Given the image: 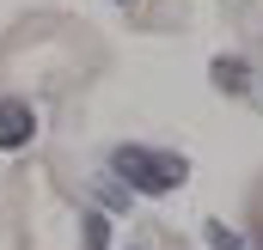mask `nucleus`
<instances>
[{
	"mask_svg": "<svg viewBox=\"0 0 263 250\" xmlns=\"http://www.w3.org/2000/svg\"><path fill=\"white\" fill-rule=\"evenodd\" d=\"M110 171L129 177V189H141V195H172L190 177V165L178 153H153V147H117L110 153Z\"/></svg>",
	"mask_w": 263,
	"mask_h": 250,
	"instance_id": "f257e3e1",
	"label": "nucleus"
},
{
	"mask_svg": "<svg viewBox=\"0 0 263 250\" xmlns=\"http://www.w3.org/2000/svg\"><path fill=\"white\" fill-rule=\"evenodd\" d=\"M31 134H37V110L25 98H0V147L18 153V147H31Z\"/></svg>",
	"mask_w": 263,
	"mask_h": 250,
	"instance_id": "f03ea898",
	"label": "nucleus"
},
{
	"mask_svg": "<svg viewBox=\"0 0 263 250\" xmlns=\"http://www.w3.org/2000/svg\"><path fill=\"white\" fill-rule=\"evenodd\" d=\"M214 86H220V92H233V98H239V92H245V86H251V67L239 61V55H220V61H214Z\"/></svg>",
	"mask_w": 263,
	"mask_h": 250,
	"instance_id": "7ed1b4c3",
	"label": "nucleus"
},
{
	"mask_svg": "<svg viewBox=\"0 0 263 250\" xmlns=\"http://www.w3.org/2000/svg\"><path fill=\"white\" fill-rule=\"evenodd\" d=\"M110 244V220L104 214H86V250H104Z\"/></svg>",
	"mask_w": 263,
	"mask_h": 250,
	"instance_id": "20e7f679",
	"label": "nucleus"
},
{
	"mask_svg": "<svg viewBox=\"0 0 263 250\" xmlns=\"http://www.w3.org/2000/svg\"><path fill=\"white\" fill-rule=\"evenodd\" d=\"M208 244H214V250H245V238L227 232V226H208Z\"/></svg>",
	"mask_w": 263,
	"mask_h": 250,
	"instance_id": "39448f33",
	"label": "nucleus"
}]
</instances>
